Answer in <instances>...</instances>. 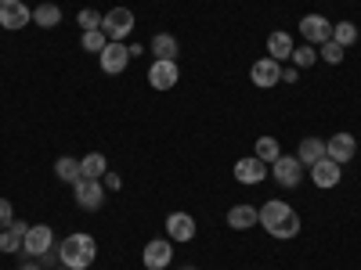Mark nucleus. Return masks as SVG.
<instances>
[{"mask_svg":"<svg viewBox=\"0 0 361 270\" xmlns=\"http://www.w3.org/2000/svg\"><path fill=\"white\" fill-rule=\"evenodd\" d=\"M293 65L296 69H311L314 62H318V51H314V44H300V47H293Z\"/></svg>","mask_w":361,"mask_h":270,"instance_id":"nucleus-27","label":"nucleus"},{"mask_svg":"<svg viewBox=\"0 0 361 270\" xmlns=\"http://www.w3.org/2000/svg\"><path fill=\"white\" fill-rule=\"evenodd\" d=\"M300 37H304V44L322 47L325 40H333V22L325 15H304L300 18Z\"/></svg>","mask_w":361,"mask_h":270,"instance_id":"nucleus-4","label":"nucleus"},{"mask_svg":"<svg viewBox=\"0 0 361 270\" xmlns=\"http://www.w3.org/2000/svg\"><path fill=\"white\" fill-rule=\"evenodd\" d=\"M293 37L289 33H282V29H275V33L267 37V58H275V62H286V58L293 54Z\"/></svg>","mask_w":361,"mask_h":270,"instance_id":"nucleus-20","label":"nucleus"},{"mask_svg":"<svg viewBox=\"0 0 361 270\" xmlns=\"http://www.w3.org/2000/svg\"><path fill=\"white\" fill-rule=\"evenodd\" d=\"M54 270H69V266H54Z\"/></svg>","mask_w":361,"mask_h":270,"instance_id":"nucleus-36","label":"nucleus"},{"mask_svg":"<svg viewBox=\"0 0 361 270\" xmlns=\"http://www.w3.org/2000/svg\"><path fill=\"white\" fill-rule=\"evenodd\" d=\"M94 256H98V242L90 234H66V242L58 245V263L69 270L94 266Z\"/></svg>","mask_w":361,"mask_h":270,"instance_id":"nucleus-1","label":"nucleus"},{"mask_svg":"<svg viewBox=\"0 0 361 270\" xmlns=\"http://www.w3.org/2000/svg\"><path fill=\"white\" fill-rule=\"evenodd\" d=\"M260 224V217H257V209L253 205H231L228 209V227H235V231H250V227H257Z\"/></svg>","mask_w":361,"mask_h":270,"instance_id":"nucleus-19","label":"nucleus"},{"mask_svg":"<svg viewBox=\"0 0 361 270\" xmlns=\"http://www.w3.org/2000/svg\"><path fill=\"white\" fill-rule=\"evenodd\" d=\"M177 79H180L177 62H152V69H148V83H152V90H173Z\"/></svg>","mask_w":361,"mask_h":270,"instance_id":"nucleus-11","label":"nucleus"},{"mask_svg":"<svg viewBox=\"0 0 361 270\" xmlns=\"http://www.w3.org/2000/svg\"><path fill=\"white\" fill-rule=\"evenodd\" d=\"M25 231H29V224H25V220H11L4 231H0V252H22Z\"/></svg>","mask_w":361,"mask_h":270,"instance_id":"nucleus-17","label":"nucleus"},{"mask_svg":"<svg viewBox=\"0 0 361 270\" xmlns=\"http://www.w3.org/2000/svg\"><path fill=\"white\" fill-rule=\"evenodd\" d=\"M33 22H37L40 29H54L58 22H62V8H58V4H37Z\"/></svg>","mask_w":361,"mask_h":270,"instance_id":"nucleus-24","label":"nucleus"},{"mask_svg":"<svg viewBox=\"0 0 361 270\" xmlns=\"http://www.w3.org/2000/svg\"><path fill=\"white\" fill-rule=\"evenodd\" d=\"M102 11H94V8H83L80 15H76V22H80V29L83 33H94V29H102Z\"/></svg>","mask_w":361,"mask_h":270,"instance_id":"nucleus-29","label":"nucleus"},{"mask_svg":"<svg viewBox=\"0 0 361 270\" xmlns=\"http://www.w3.org/2000/svg\"><path fill=\"white\" fill-rule=\"evenodd\" d=\"M11 220H15V209H11V202H8V198H0V231H4Z\"/></svg>","mask_w":361,"mask_h":270,"instance_id":"nucleus-32","label":"nucleus"},{"mask_svg":"<svg viewBox=\"0 0 361 270\" xmlns=\"http://www.w3.org/2000/svg\"><path fill=\"white\" fill-rule=\"evenodd\" d=\"M177 51H180L177 37H170V33L152 37V54H156V62H177Z\"/></svg>","mask_w":361,"mask_h":270,"instance_id":"nucleus-21","label":"nucleus"},{"mask_svg":"<svg viewBox=\"0 0 361 270\" xmlns=\"http://www.w3.org/2000/svg\"><path fill=\"white\" fill-rule=\"evenodd\" d=\"M289 213H293V205L282 202V198H271V202H264V205L257 209V217H260V227H264V231H271L275 224H282Z\"/></svg>","mask_w":361,"mask_h":270,"instance_id":"nucleus-14","label":"nucleus"},{"mask_svg":"<svg viewBox=\"0 0 361 270\" xmlns=\"http://www.w3.org/2000/svg\"><path fill=\"white\" fill-rule=\"evenodd\" d=\"M343 54H347V47H340L336 40H325L322 51H318V58H325L329 65H340V62H343Z\"/></svg>","mask_w":361,"mask_h":270,"instance_id":"nucleus-31","label":"nucleus"},{"mask_svg":"<svg viewBox=\"0 0 361 270\" xmlns=\"http://www.w3.org/2000/svg\"><path fill=\"white\" fill-rule=\"evenodd\" d=\"M54 176H58V180H66V184H76V180L83 176V173H80V159L62 155V159L54 162Z\"/></svg>","mask_w":361,"mask_h":270,"instance_id":"nucleus-23","label":"nucleus"},{"mask_svg":"<svg viewBox=\"0 0 361 270\" xmlns=\"http://www.w3.org/2000/svg\"><path fill=\"white\" fill-rule=\"evenodd\" d=\"M80 173L90 176V180H102V176L109 173V159H105L102 152H90V155L80 159Z\"/></svg>","mask_w":361,"mask_h":270,"instance_id":"nucleus-22","label":"nucleus"},{"mask_svg":"<svg viewBox=\"0 0 361 270\" xmlns=\"http://www.w3.org/2000/svg\"><path fill=\"white\" fill-rule=\"evenodd\" d=\"M185 270H195V266H185Z\"/></svg>","mask_w":361,"mask_h":270,"instance_id":"nucleus-37","label":"nucleus"},{"mask_svg":"<svg viewBox=\"0 0 361 270\" xmlns=\"http://www.w3.org/2000/svg\"><path fill=\"white\" fill-rule=\"evenodd\" d=\"M29 22H33V11H29L22 0H0V29L18 33V29H25Z\"/></svg>","mask_w":361,"mask_h":270,"instance_id":"nucleus-6","label":"nucleus"},{"mask_svg":"<svg viewBox=\"0 0 361 270\" xmlns=\"http://www.w3.org/2000/svg\"><path fill=\"white\" fill-rule=\"evenodd\" d=\"M166 234H170V242H192L195 238V220L188 213H170L166 217Z\"/></svg>","mask_w":361,"mask_h":270,"instance_id":"nucleus-16","label":"nucleus"},{"mask_svg":"<svg viewBox=\"0 0 361 270\" xmlns=\"http://www.w3.org/2000/svg\"><path fill=\"white\" fill-rule=\"evenodd\" d=\"M105 44H109V37L102 33V29H94V33H83V40H80V47H83V51H90V54H102V51H105Z\"/></svg>","mask_w":361,"mask_h":270,"instance_id":"nucleus-30","label":"nucleus"},{"mask_svg":"<svg viewBox=\"0 0 361 270\" xmlns=\"http://www.w3.org/2000/svg\"><path fill=\"white\" fill-rule=\"evenodd\" d=\"M102 184H105V191H119V188H123V180H119L116 173H105V176H102Z\"/></svg>","mask_w":361,"mask_h":270,"instance_id":"nucleus-33","label":"nucleus"},{"mask_svg":"<svg viewBox=\"0 0 361 270\" xmlns=\"http://www.w3.org/2000/svg\"><path fill=\"white\" fill-rule=\"evenodd\" d=\"M279 155H282L279 137H257V159H260V162H267V166H271Z\"/></svg>","mask_w":361,"mask_h":270,"instance_id":"nucleus-25","label":"nucleus"},{"mask_svg":"<svg viewBox=\"0 0 361 270\" xmlns=\"http://www.w3.org/2000/svg\"><path fill=\"white\" fill-rule=\"evenodd\" d=\"M267 234H271V238H282V242H286V238H296V234H300V217H296V209H293V213H289L282 224L271 227Z\"/></svg>","mask_w":361,"mask_h":270,"instance_id":"nucleus-26","label":"nucleus"},{"mask_svg":"<svg viewBox=\"0 0 361 270\" xmlns=\"http://www.w3.org/2000/svg\"><path fill=\"white\" fill-rule=\"evenodd\" d=\"M250 79H253V86L271 90V86L282 83V65L275 62V58H260V62H253V69H250Z\"/></svg>","mask_w":361,"mask_h":270,"instance_id":"nucleus-9","label":"nucleus"},{"mask_svg":"<svg viewBox=\"0 0 361 270\" xmlns=\"http://www.w3.org/2000/svg\"><path fill=\"white\" fill-rule=\"evenodd\" d=\"M54 249V231L47 227V224H33L25 231V242H22V252L29 256V259H40L44 252H51Z\"/></svg>","mask_w":361,"mask_h":270,"instance_id":"nucleus-2","label":"nucleus"},{"mask_svg":"<svg viewBox=\"0 0 361 270\" xmlns=\"http://www.w3.org/2000/svg\"><path fill=\"white\" fill-rule=\"evenodd\" d=\"M267 176V162H260L257 155H250V159H238L235 162V180L238 184H260V180Z\"/></svg>","mask_w":361,"mask_h":270,"instance_id":"nucleus-13","label":"nucleus"},{"mask_svg":"<svg viewBox=\"0 0 361 270\" xmlns=\"http://www.w3.org/2000/svg\"><path fill=\"white\" fill-rule=\"evenodd\" d=\"M271 176H275L282 188H300V180H304V166H300L296 155H279L275 162H271Z\"/></svg>","mask_w":361,"mask_h":270,"instance_id":"nucleus-7","label":"nucleus"},{"mask_svg":"<svg viewBox=\"0 0 361 270\" xmlns=\"http://www.w3.org/2000/svg\"><path fill=\"white\" fill-rule=\"evenodd\" d=\"M333 40H336L340 47L357 44V25H354V22H333Z\"/></svg>","mask_w":361,"mask_h":270,"instance_id":"nucleus-28","label":"nucleus"},{"mask_svg":"<svg viewBox=\"0 0 361 270\" xmlns=\"http://www.w3.org/2000/svg\"><path fill=\"white\" fill-rule=\"evenodd\" d=\"M134 29V11L130 8H112L105 18H102V33L116 44H123V37Z\"/></svg>","mask_w":361,"mask_h":270,"instance_id":"nucleus-3","label":"nucleus"},{"mask_svg":"<svg viewBox=\"0 0 361 270\" xmlns=\"http://www.w3.org/2000/svg\"><path fill=\"white\" fill-rule=\"evenodd\" d=\"M98 62H102V72L119 76V72H123V69L130 65V47H123V44L109 40V44H105V51L98 54Z\"/></svg>","mask_w":361,"mask_h":270,"instance_id":"nucleus-8","label":"nucleus"},{"mask_svg":"<svg viewBox=\"0 0 361 270\" xmlns=\"http://www.w3.org/2000/svg\"><path fill=\"white\" fill-rule=\"evenodd\" d=\"M296 79H300V69H296V65L282 69V83H296Z\"/></svg>","mask_w":361,"mask_h":270,"instance_id":"nucleus-34","label":"nucleus"},{"mask_svg":"<svg viewBox=\"0 0 361 270\" xmlns=\"http://www.w3.org/2000/svg\"><path fill=\"white\" fill-rule=\"evenodd\" d=\"M73 195H76L80 209H102L105 205V184H102V180L80 176L76 184H73Z\"/></svg>","mask_w":361,"mask_h":270,"instance_id":"nucleus-5","label":"nucleus"},{"mask_svg":"<svg viewBox=\"0 0 361 270\" xmlns=\"http://www.w3.org/2000/svg\"><path fill=\"white\" fill-rule=\"evenodd\" d=\"M18 270H44V263H40V259H29V263H22Z\"/></svg>","mask_w":361,"mask_h":270,"instance_id":"nucleus-35","label":"nucleus"},{"mask_svg":"<svg viewBox=\"0 0 361 270\" xmlns=\"http://www.w3.org/2000/svg\"><path fill=\"white\" fill-rule=\"evenodd\" d=\"M340 176H343V166L333 162V159H322V162L311 166V180H314L318 188H336V184H340Z\"/></svg>","mask_w":361,"mask_h":270,"instance_id":"nucleus-15","label":"nucleus"},{"mask_svg":"<svg viewBox=\"0 0 361 270\" xmlns=\"http://www.w3.org/2000/svg\"><path fill=\"white\" fill-rule=\"evenodd\" d=\"M354 152H357V141L350 137V134H333L325 141V159H333V162H350L354 159Z\"/></svg>","mask_w":361,"mask_h":270,"instance_id":"nucleus-10","label":"nucleus"},{"mask_svg":"<svg viewBox=\"0 0 361 270\" xmlns=\"http://www.w3.org/2000/svg\"><path fill=\"white\" fill-rule=\"evenodd\" d=\"M141 259H145L148 270H163V266H170V259H173V245L163 242V238H156V242H148V245H145Z\"/></svg>","mask_w":361,"mask_h":270,"instance_id":"nucleus-12","label":"nucleus"},{"mask_svg":"<svg viewBox=\"0 0 361 270\" xmlns=\"http://www.w3.org/2000/svg\"><path fill=\"white\" fill-rule=\"evenodd\" d=\"M296 159H300V166L322 162L325 159V141L322 137H304V141H300V148H296Z\"/></svg>","mask_w":361,"mask_h":270,"instance_id":"nucleus-18","label":"nucleus"}]
</instances>
